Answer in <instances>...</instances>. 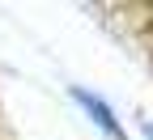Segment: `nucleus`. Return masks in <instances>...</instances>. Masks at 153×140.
<instances>
[{
    "label": "nucleus",
    "mask_w": 153,
    "mask_h": 140,
    "mask_svg": "<svg viewBox=\"0 0 153 140\" xmlns=\"http://www.w3.org/2000/svg\"><path fill=\"white\" fill-rule=\"evenodd\" d=\"M72 102L81 106V110L94 119V123H98V132H102V136H111V140H128V136H123V123H119V115H115V110H111V102H102L94 89L72 85Z\"/></svg>",
    "instance_id": "1"
},
{
    "label": "nucleus",
    "mask_w": 153,
    "mask_h": 140,
    "mask_svg": "<svg viewBox=\"0 0 153 140\" xmlns=\"http://www.w3.org/2000/svg\"><path fill=\"white\" fill-rule=\"evenodd\" d=\"M145 140H153V123H145Z\"/></svg>",
    "instance_id": "2"
}]
</instances>
